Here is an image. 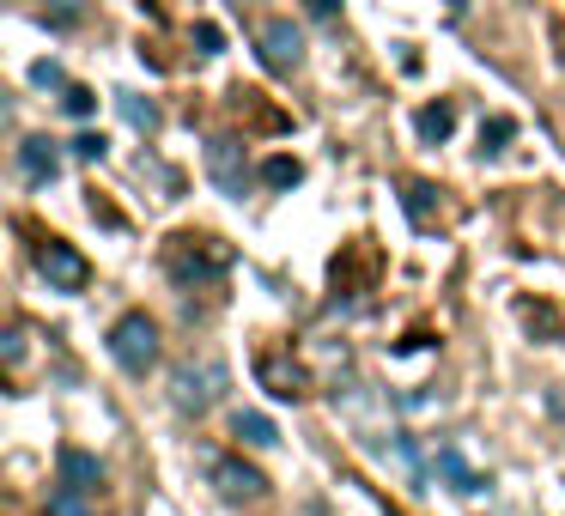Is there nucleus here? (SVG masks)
Wrapping results in <instances>:
<instances>
[{"label": "nucleus", "mask_w": 565, "mask_h": 516, "mask_svg": "<svg viewBox=\"0 0 565 516\" xmlns=\"http://www.w3.org/2000/svg\"><path fill=\"white\" fill-rule=\"evenodd\" d=\"M298 62H305V31L292 19H268L262 25V67L268 74H292Z\"/></svg>", "instance_id": "423d86ee"}, {"label": "nucleus", "mask_w": 565, "mask_h": 516, "mask_svg": "<svg viewBox=\"0 0 565 516\" xmlns=\"http://www.w3.org/2000/svg\"><path fill=\"white\" fill-rule=\"evenodd\" d=\"M122 116L140 128V135H152V128H159V110H152V104H140V98H122Z\"/></svg>", "instance_id": "a211bd4d"}, {"label": "nucleus", "mask_w": 565, "mask_h": 516, "mask_svg": "<svg viewBox=\"0 0 565 516\" xmlns=\"http://www.w3.org/2000/svg\"><path fill=\"white\" fill-rule=\"evenodd\" d=\"M298 176H305V164H298V159H268V164H262V183H268V189H292Z\"/></svg>", "instance_id": "2eb2a0df"}, {"label": "nucleus", "mask_w": 565, "mask_h": 516, "mask_svg": "<svg viewBox=\"0 0 565 516\" xmlns=\"http://www.w3.org/2000/svg\"><path fill=\"white\" fill-rule=\"evenodd\" d=\"M232 268V249L220 237H171V273L177 280H213V273Z\"/></svg>", "instance_id": "7ed1b4c3"}, {"label": "nucleus", "mask_w": 565, "mask_h": 516, "mask_svg": "<svg viewBox=\"0 0 565 516\" xmlns=\"http://www.w3.org/2000/svg\"><path fill=\"white\" fill-rule=\"evenodd\" d=\"M74 159L104 164V159H110V140H104V135H79V140H74Z\"/></svg>", "instance_id": "6ab92c4d"}, {"label": "nucleus", "mask_w": 565, "mask_h": 516, "mask_svg": "<svg viewBox=\"0 0 565 516\" xmlns=\"http://www.w3.org/2000/svg\"><path fill=\"white\" fill-rule=\"evenodd\" d=\"M431 195H438L431 183H407V213H414V219H426V213H431Z\"/></svg>", "instance_id": "aec40b11"}, {"label": "nucleus", "mask_w": 565, "mask_h": 516, "mask_svg": "<svg viewBox=\"0 0 565 516\" xmlns=\"http://www.w3.org/2000/svg\"><path fill=\"white\" fill-rule=\"evenodd\" d=\"M431 467H438V474L450 480V492H462V498H475V492H487V474H475V467L462 462V450H456V443H444V450L431 455Z\"/></svg>", "instance_id": "6e6552de"}, {"label": "nucleus", "mask_w": 565, "mask_h": 516, "mask_svg": "<svg viewBox=\"0 0 565 516\" xmlns=\"http://www.w3.org/2000/svg\"><path fill=\"white\" fill-rule=\"evenodd\" d=\"M50 516H92L86 492H74V486H55V492H50Z\"/></svg>", "instance_id": "dca6fc26"}, {"label": "nucleus", "mask_w": 565, "mask_h": 516, "mask_svg": "<svg viewBox=\"0 0 565 516\" xmlns=\"http://www.w3.org/2000/svg\"><path fill=\"white\" fill-rule=\"evenodd\" d=\"M213 176H220L225 189H244V176H237V159H232V140H213Z\"/></svg>", "instance_id": "4468645a"}, {"label": "nucleus", "mask_w": 565, "mask_h": 516, "mask_svg": "<svg viewBox=\"0 0 565 516\" xmlns=\"http://www.w3.org/2000/svg\"><path fill=\"white\" fill-rule=\"evenodd\" d=\"M195 43H201L207 55H220V43H225V37H220V25H201V31H195Z\"/></svg>", "instance_id": "5701e85b"}, {"label": "nucleus", "mask_w": 565, "mask_h": 516, "mask_svg": "<svg viewBox=\"0 0 565 516\" xmlns=\"http://www.w3.org/2000/svg\"><path fill=\"white\" fill-rule=\"evenodd\" d=\"M110 358L128 370V377H147V370L159 365V322H152L147 310H128V316H116V329H110Z\"/></svg>", "instance_id": "f257e3e1"}, {"label": "nucleus", "mask_w": 565, "mask_h": 516, "mask_svg": "<svg viewBox=\"0 0 565 516\" xmlns=\"http://www.w3.org/2000/svg\"><path fill=\"white\" fill-rule=\"evenodd\" d=\"M31 79H38V86H43V92H50V86H67V74H62V62H38V67H31Z\"/></svg>", "instance_id": "412c9836"}, {"label": "nucleus", "mask_w": 565, "mask_h": 516, "mask_svg": "<svg viewBox=\"0 0 565 516\" xmlns=\"http://www.w3.org/2000/svg\"><path fill=\"white\" fill-rule=\"evenodd\" d=\"M38 273L55 286V292H86L92 286V261L79 256L67 237H43L38 244Z\"/></svg>", "instance_id": "20e7f679"}, {"label": "nucleus", "mask_w": 565, "mask_h": 516, "mask_svg": "<svg viewBox=\"0 0 565 516\" xmlns=\"http://www.w3.org/2000/svg\"><path fill=\"white\" fill-rule=\"evenodd\" d=\"M511 135H516V122H511V116H492V122L480 128V159H499V152H504V140H511Z\"/></svg>", "instance_id": "ddd939ff"}, {"label": "nucleus", "mask_w": 565, "mask_h": 516, "mask_svg": "<svg viewBox=\"0 0 565 516\" xmlns=\"http://www.w3.org/2000/svg\"><path fill=\"white\" fill-rule=\"evenodd\" d=\"M43 19H55V25H79V0H55V7H43Z\"/></svg>", "instance_id": "4be33fe9"}, {"label": "nucleus", "mask_w": 565, "mask_h": 516, "mask_svg": "<svg viewBox=\"0 0 565 516\" xmlns=\"http://www.w3.org/2000/svg\"><path fill=\"white\" fill-rule=\"evenodd\" d=\"M262 383H268V389L280 395V401H298V395H305V377H298V365L286 370V365H280V358H274V353L262 358Z\"/></svg>", "instance_id": "f8f14e48"}, {"label": "nucleus", "mask_w": 565, "mask_h": 516, "mask_svg": "<svg viewBox=\"0 0 565 516\" xmlns=\"http://www.w3.org/2000/svg\"><path fill=\"white\" fill-rule=\"evenodd\" d=\"M305 7H310L317 19H334V13H341V0H305Z\"/></svg>", "instance_id": "393cba45"}, {"label": "nucleus", "mask_w": 565, "mask_h": 516, "mask_svg": "<svg viewBox=\"0 0 565 516\" xmlns=\"http://www.w3.org/2000/svg\"><path fill=\"white\" fill-rule=\"evenodd\" d=\"M232 438H244L249 450H274V443H280V431H274L268 413H237L232 419Z\"/></svg>", "instance_id": "9b49d317"}, {"label": "nucleus", "mask_w": 565, "mask_h": 516, "mask_svg": "<svg viewBox=\"0 0 565 516\" xmlns=\"http://www.w3.org/2000/svg\"><path fill=\"white\" fill-rule=\"evenodd\" d=\"M19 171H25V183H55V176H62V147H55V140H25V147H19Z\"/></svg>", "instance_id": "0eeeda50"}, {"label": "nucleus", "mask_w": 565, "mask_h": 516, "mask_svg": "<svg viewBox=\"0 0 565 516\" xmlns=\"http://www.w3.org/2000/svg\"><path fill=\"white\" fill-rule=\"evenodd\" d=\"M55 467H62V486H74V492H98L104 486L98 455H86V450H62V455H55Z\"/></svg>", "instance_id": "1a4fd4ad"}, {"label": "nucleus", "mask_w": 565, "mask_h": 516, "mask_svg": "<svg viewBox=\"0 0 565 516\" xmlns=\"http://www.w3.org/2000/svg\"><path fill=\"white\" fill-rule=\"evenodd\" d=\"M19 358H25V334L13 329V334H7V365H19Z\"/></svg>", "instance_id": "b1692460"}, {"label": "nucleus", "mask_w": 565, "mask_h": 516, "mask_svg": "<svg viewBox=\"0 0 565 516\" xmlns=\"http://www.w3.org/2000/svg\"><path fill=\"white\" fill-rule=\"evenodd\" d=\"M225 395V365L220 358H201V365H183L171 377V401H177V413H207L213 401Z\"/></svg>", "instance_id": "f03ea898"}, {"label": "nucleus", "mask_w": 565, "mask_h": 516, "mask_svg": "<svg viewBox=\"0 0 565 516\" xmlns=\"http://www.w3.org/2000/svg\"><path fill=\"white\" fill-rule=\"evenodd\" d=\"M62 110H67V116H79V122H86V116L98 110V92H92V86H62Z\"/></svg>", "instance_id": "f3484780"}, {"label": "nucleus", "mask_w": 565, "mask_h": 516, "mask_svg": "<svg viewBox=\"0 0 565 516\" xmlns=\"http://www.w3.org/2000/svg\"><path fill=\"white\" fill-rule=\"evenodd\" d=\"M414 128H419L426 147H444V140L456 135V104H426V110L414 116Z\"/></svg>", "instance_id": "9d476101"}, {"label": "nucleus", "mask_w": 565, "mask_h": 516, "mask_svg": "<svg viewBox=\"0 0 565 516\" xmlns=\"http://www.w3.org/2000/svg\"><path fill=\"white\" fill-rule=\"evenodd\" d=\"M207 480L220 486V498H232V504L268 498V480H262V467L237 462V455H213V462H207Z\"/></svg>", "instance_id": "39448f33"}]
</instances>
